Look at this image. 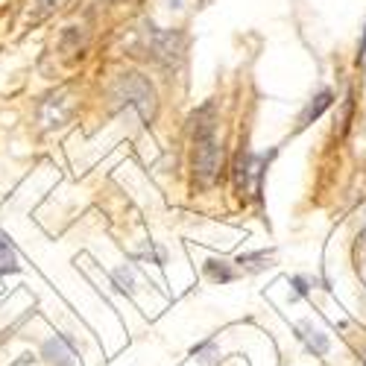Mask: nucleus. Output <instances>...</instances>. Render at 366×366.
<instances>
[{"instance_id":"1","label":"nucleus","mask_w":366,"mask_h":366,"mask_svg":"<svg viewBox=\"0 0 366 366\" xmlns=\"http://www.w3.org/2000/svg\"><path fill=\"white\" fill-rule=\"evenodd\" d=\"M112 94H115L117 103L135 108V112L141 115V120H152V115H155V88L144 80L141 73L117 76Z\"/></svg>"},{"instance_id":"2","label":"nucleus","mask_w":366,"mask_h":366,"mask_svg":"<svg viewBox=\"0 0 366 366\" xmlns=\"http://www.w3.org/2000/svg\"><path fill=\"white\" fill-rule=\"evenodd\" d=\"M223 168V150L217 147L214 135L194 138V176L203 187H211Z\"/></svg>"},{"instance_id":"3","label":"nucleus","mask_w":366,"mask_h":366,"mask_svg":"<svg viewBox=\"0 0 366 366\" xmlns=\"http://www.w3.org/2000/svg\"><path fill=\"white\" fill-rule=\"evenodd\" d=\"M273 155V152H270ZM270 155H255L249 150H243L235 161V185H238V194H249L261 191V179H264V170H267V161Z\"/></svg>"},{"instance_id":"4","label":"nucleus","mask_w":366,"mask_h":366,"mask_svg":"<svg viewBox=\"0 0 366 366\" xmlns=\"http://www.w3.org/2000/svg\"><path fill=\"white\" fill-rule=\"evenodd\" d=\"M150 41H152V56L161 62H173L182 56V36L179 32H155L150 30Z\"/></svg>"},{"instance_id":"5","label":"nucleus","mask_w":366,"mask_h":366,"mask_svg":"<svg viewBox=\"0 0 366 366\" xmlns=\"http://www.w3.org/2000/svg\"><path fill=\"white\" fill-rule=\"evenodd\" d=\"M44 358L53 366H73V349H71L68 337H53L44 343Z\"/></svg>"},{"instance_id":"6","label":"nucleus","mask_w":366,"mask_h":366,"mask_svg":"<svg viewBox=\"0 0 366 366\" xmlns=\"http://www.w3.org/2000/svg\"><path fill=\"white\" fill-rule=\"evenodd\" d=\"M296 331H299L296 337H299V340H305V346H308L310 352H314L317 358H323V354H328V346H331V343H328V334H323V331L314 328L310 323H299V325H296Z\"/></svg>"},{"instance_id":"7","label":"nucleus","mask_w":366,"mask_h":366,"mask_svg":"<svg viewBox=\"0 0 366 366\" xmlns=\"http://www.w3.org/2000/svg\"><path fill=\"white\" fill-rule=\"evenodd\" d=\"M331 100H334V94H331L328 88H325V91H319V94H317V97L310 100V103L302 108V115H299V129H305V126L314 124V120H317V117L323 115L325 108L331 106Z\"/></svg>"},{"instance_id":"8","label":"nucleus","mask_w":366,"mask_h":366,"mask_svg":"<svg viewBox=\"0 0 366 366\" xmlns=\"http://www.w3.org/2000/svg\"><path fill=\"white\" fill-rule=\"evenodd\" d=\"M21 264H18V255L12 249V243H9V238L0 231V275L6 273H18Z\"/></svg>"},{"instance_id":"9","label":"nucleus","mask_w":366,"mask_h":366,"mask_svg":"<svg viewBox=\"0 0 366 366\" xmlns=\"http://www.w3.org/2000/svg\"><path fill=\"white\" fill-rule=\"evenodd\" d=\"M205 275H208L211 282H217V284H229V282H235V270H231L226 261H217V258L205 261Z\"/></svg>"},{"instance_id":"10","label":"nucleus","mask_w":366,"mask_h":366,"mask_svg":"<svg viewBox=\"0 0 366 366\" xmlns=\"http://www.w3.org/2000/svg\"><path fill=\"white\" fill-rule=\"evenodd\" d=\"M191 354H194V361H199V363H214L220 358V349H217L214 340H205V343H199V346H194Z\"/></svg>"},{"instance_id":"11","label":"nucleus","mask_w":366,"mask_h":366,"mask_svg":"<svg viewBox=\"0 0 366 366\" xmlns=\"http://www.w3.org/2000/svg\"><path fill=\"white\" fill-rule=\"evenodd\" d=\"M112 282H115V287H117L120 293H126V296L135 293V275H132V270L117 267V270L112 273Z\"/></svg>"},{"instance_id":"12","label":"nucleus","mask_w":366,"mask_h":366,"mask_svg":"<svg viewBox=\"0 0 366 366\" xmlns=\"http://www.w3.org/2000/svg\"><path fill=\"white\" fill-rule=\"evenodd\" d=\"M270 255H273V252H252V255H240L238 264H240V267H249V270H258V264H255V261H270Z\"/></svg>"},{"instance_id":"13","label":"nucleus","mask_w":366,"mask_h":366,"mask_svg":"<svg viewBox=\"0 0 366 366\" xmlns=\"http://www.w3.org/2000/svg\"><path fill=\"white\" fill-rule=\"evenodd\" d=\"M290 284H293V293H290V299H299V296H305V293H308V282L302 279V275H293V279H290Z\"/></svg>"},{"instance_id":"14","label":"nucleus","mask_w":366,"mask_h":366,"mask_svg":"<svg viewBox=\"0 0 366 366\" xmlns=\"http://www.w3.org/2000/svg\"><path fill=\"white\" fill-rule=\"evenodd\" d=\"M366 53V30H363V41H361V56Z\"/></svg>"}]
</instances>
